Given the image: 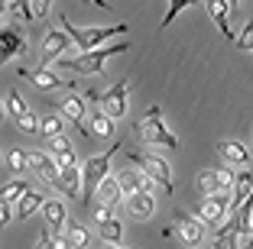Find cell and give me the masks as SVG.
Here are the masks:
<instances>
[{"label": "cell", "mask_w": 253, "mask_h": 249, "mask_svg": "<svg viewBox=\"0 0 253 249\" xmlns=\"http://www.w3.org/2000/svg\"><path fill=\"white\" fill-rule=\"evenodd\" d=\"M62 30L72 36V42L78 45L82 52H94V49H104V42H111L114 36H126V23H114V26H75L65 13H59Z\"/></svg>", "instance_id": "obj_1"}, {"label": "cell", "mask_w": 253, "mask_h": 249, "mask_svg": "<svg viewBox=\"0 0 253 249\" xmlns=\"http://www.w3.org/2000/svg\"><path fill=\"white\" fill-rule=\"evenodd\" d=\"M130 49L126 42H114V45H104V49H94V52H82L75 59H59V71H78V74H104V65L107 59L114 55H124Z\"/></svg>", "instance_id": "obj_2"}, {"label": "cell", "mask_w": 253, "mask_h": 249, "mask_svg": "<svg viewBox=\"0 0 253 249\" xmlns=\"http://www.w3.org/2000/svg\"><path fill=\"white\" fill-rule=\"evenodd\" d=\"M136 136H140V142H146V146H163V149H169V152H175V149H179V136H175V133L163 123L159 107H153L146 117L136 123Z\"/></svg>", "instance_id": "obj_3"}, {"label": "cell", "mask_w": 253, "mask_h": 249, "mask_svg": "<svg viewBox=\"0 0 253 249\" xmlns=\"http://www.w3.org/2000/svg\"><path fill=\"white\" fill-rule=\"evenodd\" d=\"M114 152H117V142H114V149H107V152H101V155H91L88 162H82V172H84V201L94 198V191L101 188V181L111 178V159H114Z\"/></svg>", "instance_id": "obj_4"}, {"label": "cell", "mask_w": 253, "mask_h": 249, "mask_svg": "<svg viewBox=\"0 0 253 249\" xmlns=\"http://www.w3.org/2000/svg\"><path fill=\"white\" fill-rule=\"evenodd\" d=\"M234 211L231 194H208L198 201V220H205V227H224Z\"/></svg>", "instance_id": "obj_5"}, {"label": "cell", "mask_w": 253, "mask_h": 249, "mask_svg": "<svg viewBox=\"0 0 253 249\" xmlns=\"http://www.w3.org/2000/svg\"><path fill=\"white\" fill-rule=\"evenodd\" d=\"M130 162H133L140 172H146L159 188H166V194H172V169H169L166 159H159V155H153V152H130Z\"/></svg>", "instance_id": "obj_6"}, {"label": "cell", "mask_w": 253, "mask_h": 249, "mask_svg": "<svg viewBox=\"0 0 253 249\" xmlns=\"http://www.w3.org/2000/svg\"><path fill=\"white\" fill-rule=\"evenodd\" d=\"M234 181H237V175H231L227 169H205L198 175V191H201V198H208V194H234Z\"/></svg>", "instance_id": "obj_7"}, {"label": "cell", "mask_w": 253, "mask_h": 249, "mask_svg": "<svg viewBox=\"0 0 253 249\" xmlns=\"http://www.w3.org/2000/svg\"><path fill=\"white\" fill-rule=\"evenodd\" d=\"M94 227H97V233H101L104 243L120 246V240H124V223L114 217V207H104V204L94 207Z\"/></svg>", "instance_id": "obj_8"}, {"label": "cell", "mask_w": 253, "mask_h": 249, "mask_svg": "<svg viewBox=\"0 0 253 249\" xmlns=\"http://www.w3.org/2000/svg\"><path fill=\"white\" fill-rule=\"evenodd\" d=\"M126 94H130V81H117L104 94H97V104H101V110H104L107 117L120 120L126 113Z\"/></svg>", "instance_id": "obj_9"}, {"label": "cell", "mask_w": 253, "mask_h": 249, "mask_svg": "<svg viewBox=\"0 0 253 249\" xmlns=\"http://www.w3.org/2000/svg\"><path fill=\"white\" fill-rule=\"evenodd\" d=\"M172 227L179 230V236L185 243H192V246H201L205 243V220H198V217H188L185 211H172Z\"/></svg>", "instance_id": "obj_10"}, {"label": "cell", "mask_w": 253, "mask_h": 249, "mask_svg": "<svg viewBox=\"0 0 253 249\" xmlns=\"http://www.w3.org/2000/svg\"><path fill=\"white\" fill-rule=\"evenodd\" d=\"M55 188H59L68 201H84V172H82V165L62 169V175L55 178Z\"/></svg>", "instance_id": "obj_11"}, {"label": "cell", "mask_w": 253, "mask_h": 249, "mask_svg": "<svg viewBox=\"0 0 253 249\" xmlns=\"http://www.w3.org/2000/svg\"><path fill=\"white\" fill-rule=\"evenodd\" d=\"M65 49H72V36L65 30H49L42 39V65L65 59Z\"/></svg>", "instance_id": "obj_12"}, {"label": "cell", "mask_w": 253, "mask_h": 249, "mask_svg": "<svg viewBox=\"0 0 253 249\" xmlns=\"http://www.w3.org/2000/svg\"><path fill=\"white\" fill-rule=\"evenodd\" d=\"M30 169L36 172L45 184H55V178L62 175L59 162H55V155L49 152V149H36V152H30Z\"/></svg>", "instance_id": "obj_13"}, {"label": "cell", "mask_w": 253, "mask_h": 249, "mask_svg": "<svg viewBox=\"0 0 253 249\" xmlns=\"http://www.w3.org/2000/svg\"><path fill=\"white\" fill-rule=\"evenodd\" d=\"M42 217H45V227L52 236H65V227H68V211L62 204V198H49L42 207Z\"/></svg>", "instance_id": "obj_14"}, {"label": "cell", "mask_w": 253, "mask_h": 249, "mask_svg": "<svg viewBox=\"0 0 253 249\" xmlns=\"http://www.w3.org/2000/svg\"><path fill=\"white\" fill-rule=\"evenodd\" d=\"M124 211L130 213V220H149L156 213V198L153 191H140V194H130L124 201Z\"/></svg>", "instance_id": "obj_15"}, {"label": "cell", "mask_w": 253, "mask_h": 249, "mask_svg": "<svg viewBox=\"0 0 253 249\" xmlns=\"http://www.w3.org/2000/svg\"><path fill=\"white\" fill-rule=\"evenodd\" d=\"M20 78L30 81L33 88H39V91H59V88H62V78H59V74H55L49 65H39L36 71H30V68H20Z\"/></svg>", "instance_id": "obj_16"}, {"label": "cell", "mask_w": 253, "mask_h": 249, "mask_svg": "<svg viewBox=\"0 0 253 249\" xmlns=\"http://www.w3.org/2000/svg\"><path fill=\"white\" fill-rule=\"evenodd\" d=\"M117 181H120V188H124L126 198H130V194H140V191H153V184H156L146 172H136V169H124L117 175Z\"/></svg>", "instance_id": "obj_17"}, {"label": "cell", "mask_w": 253, "mask_h": 249, "mask_svg": "<svg viewBox=\"0 0 253 249\" xmlns=\"http://www.w3.org/2000/svg\"><path fill=\"white\" fill-rule=\"evenodd\" d=\"M45 149L55 155V162H59V169H68V165H78V155H75V146L72 140H68L65 133L62 136H52V140H45Z\"/></svg>", "instance_id": "obj_18"}, {"label": "cell", "mask_w": 253, "mask_h": 249, "mask_svg": "<svg viewBox=\"0 0 253 249\" xmlns=\"http://www.w3.org/2000/svg\"><path fill=\"white\" fill-rule=\"evenodd\" d=\"M205 7H208V13H211V20L217 23V30L224 33V39H237L234 36V30H231V0H205Z\"/></svg>", "instance_id": "obj_19"}, {"label": "cell", "mask_w": 253, "mask_h": 249, "mask_svg": "<svg viewBox=\"0 0 253 249\" xmlns=\"http://www.w3.org/2000/svg\"><path fill=\"white\" fill-rule=\"evenodd\" d=\"M217 152H221L224 162L240 165V169H247V165H250V159H253V152L244 146V142H237V140H221V142H217Z\"/></svg>", "instance_id": "obj_20"}, {"label": "cell", "mask_w": 253, "mask_h": 249, "mask_svg": "<svg viewBox=\"0 0 253 249\" xmlns=\"http://www.w3.org/2000/svg\"><path fill=\"white\" fill-rule=\"evenodd\" d=\"M52 104H59L62 117H65V120H72L75 126H82V133L88 136V126H84V101H82V97L65 94V97H59V101H52Z\"/></svg>", "instance_id": "obj_21"}, {"label": "cell", "mask_w": 253, "mask_h": 249, "mask_svg": "<svg viewBox=\"0 0 253 249\" xmlns=\"http://www.w3.org/2000/svg\"><path fill=\"white\" fill-rule=\"evenodd\" d=\"M94 201H97V204H104V207H117L120 201H126V194H124V188H120L117 178H104L101 188L94 191Z\"/></svg>", "instance_id": "obj_22"}, {"label": "cell", "mask_w": 253, "mask_h": 249, "mask_svg": "<svg viewBox=\"0 0 253 249\" xmlns=\"http://www.w3.org/2000/svg\"><path fill=\"white\" fill-rule=\"evenodd\" d=\"M0 45H3V52H0V59L3 62H10V59H20L23 52H26V42H23V36L16 30H3L0 33Z\"/></svg>", "instance_id": "obj_23"}, {"label": "cell", "mask_w": 253, "mask_h": 249, "mask_svg": "<svg viewBox=\"0 0 253 249\" xmlns=\"http://www.w3.org/2000/svg\"><path fill=\"white\" fill-rule=\"evenodd\" d=\"M234 211H237V207H244L247 201L253 198V172L250 169H240L237 172V181H234Z\"/></svg>", "instance_id": "obj_24"}, {"label": "cell", "mask_w": 253, "mask_h": 249, "mask_svg": "<svg viewBox=\"0 0 253 249\" xmlns=\"http://www.w3.org/2000/svg\"><path fill=\"white\" fill-rule=\"evenodd\" d=\"M114 123H117L114 117H107L104 110H97V113H91V120H88V133L97 136V140H111L114 136Z\"/></svg>", "instance_id": "obj_25"}, {"label": "cell", "mask_w": 253, "mask_h": 249, "mask_svg": "<svg viewBox=\"0 0 253 249\" xmlns=\"http://www.w3.org/2000/svg\"><path fill=\"white\" fill-rule=\"evenodd\" d=\"M65 240L72 243V249H88V243H91V230L84 227V223H78V220H68Z\"/></svg>", "instance_id": "obj_26"}, {"label": "cell", "mask_w": 253, "mask_h": 249, "mask_svg": "<svg viewBox=\"0 0 253 249\" xmlns=\"http://www.w3.org/2000/svg\"><path fill=\"white\" fill-rule=\"evenodd\" d=\"M240 246H244V233H240V230H231L227 223L217 230L214 243H211V249H240Z\"/></svg>", "instance_id": "obj_27"}, {"label": "cell", "mask_w": 253, "mask_h": 249, "mask_svg": "<svg viewBox=\"0 0 253 249\" xmlns=\"http://www.w3.org/2000/svg\"><path fill=\"white\" fill-rule=\"evenodd\" d=\"M45 201H49V198H45V194H39V191H26V198H23L20 207H16V217H20V220L33 217L36 211H42V207H45Z\"/></svg>", "instance_id": "obj_28"}, {"label": "cell", "mask_w": 253, "mask_h": 249, "mask_svg": "<svg viewBox=\"0 0 253 249\" xmlns=\"http://www.w3.org/2000/svg\"><path fill=\"white\" fill-rule=\"evenodd\" d=\"M26 191H30L26 178H13V181L3 184V191H0V201H3V204H20V201L26 198Z\"/></svg>", "instance_id": "obj_29"}, {"label": "cell", "mask_w": 253, "mask_h": 249, "mask_svg": "<svg viewBox=\"0 0 253 249\" xmlns=\"http://www.w3.org/2000/svg\"><path fill=\"white\" fill-rule=\"evenodd\" d=\"M3 162H7V169L13 172V175H23V172L30 169V152H26V149H10V152L3 155Z\"/></svg>", "instance_id": "obj_30"}, {"label": "cell", "mask_w": 253, "mask_h": 249, "mask_svg": "<svg viewBox=\"0 0 253 249\" xmlns=\"http://www.w3.org/2000/svg\"><path fill=\"white\" fill-rule=\"evenodd\" d=\"M3 113L13 117V120H20L23 113H26V104H23L20 91H7V94H3Z\"/></svg>", "instance_id": "obj_31"}, {"label": "cell", "mask_w": 253, "mask_h": 249, "mask_svg": "<svg viewBox=\"0 0 253 249\" xmlns=\"http://www.w3.org/2000/svg\"><path fill=\"white\" fill-rule=\"evenodd\" d=\"M198 0H169V10H166V16H163V30L166 26H172L175 23V16L182 13V10H188V7H195Z\"/></svg>", "instance_id": "obj_32"}, {"label": "cell", "mask_w": 253, "mask_h": 249, "mask_svg": "<svg viewBox=\"0 0 253 249\" xmlns=\"http://www.w3.org/2000/svg\"><path fill=\"white\" fill-rule=\"evenodd\" d=\"M62 120L65 117H59V113H49V117H42V136L45 140H52V136H62Z\"/></svg>", "instance_id": "obj_33"}, {"label": "cell", "mask_w": 253, "mask_h": 249, "mask_svg": "<svg viewBox=\"0 0 253 249\" xmlns=\"http://www.w3.org/2000/svg\"><path fill=\"white\" fill-rule=\"evenodd\" d=\"M16 130L26 133V136H33V133L42 130V120H36V113H30V110H26V113H23V117L16 120Z\"/></svg>", "instance_id": "obj_34"}, {"label": "cell", "mask_w": 253, "mask_h": 249, "mask_svg": "<svg viewBox=\"0 0 253 249\" xmlns=\"http://www.w3.org/2000/svg\"><path fill=\"white\" fill-rule=\"evenodd\" d=\"M234 45H237L240 52H253V20H247V23H244V30L237 33Z\"/></svg>", "instance_id": "obj_35"}, {"label": "cell", "mask_w": 253, "mask_h": 249, "mask_svg": "<svg viewBox=\"0 0 253 249\" xmlns=\"http://www.w3.org/2000/svg\"><path fill=\"white\" fill-rule=\"evenodd\" d=\"M36 249H62V240H59V236H52V233H42V236H39V243H36Z\"/></svg>", "instance_id": "obj_36"}, {"label": "cell", "mask_w": 253, "mask_h": 249, "mask_svg": "<svg viewBox=\"0 0 253 249\" xmlns=\"http://www.w3.org/2000/svg\"><path fill=\"white\" fill-rule=\"evenodd\" d=\"M49 7H52V0H33V13H36V20L49 16Z\"/></svg>", "instance_id": "obj_37"}, {"label": "cell", "mask_w": 253, "mask_h": 249, "mask_svg": "<svg viewBox=\"0 0 253 249\" xmlns=\"http://www.w3.org/2000/svg\"><path fill=\"white\" fill-rule=\"evenodd\" d=\"M10 217H13V213H10V204H3V201H0V223H3V227H10Z\"/></svg>", "instance_id": "obj_38"}, {"label": "cell", "mask_w": 253, "mask_h": 249, "mask_svg": "<svg viewBox=\"0 0 253 249\" xmlns=\"http://www.w3.org/2000/svg\"><path fill=\"white\" fill-rule=\"evenodd\" d=\"M82 3H94V7H101V10H111V3H107V0H82Z\"/></svg>", "instance_id": "obj_39"}, {"label": "cell", "mask_w": 253, "mask_h": 249, "mask_svg": "<svg viewBox=\"0 0 253 249\" xmlns=\"http://www.w3.org/2000/svg\"><path fill=\"white\" fill-rule=\"evenodd\" d=\"M13 3H16V0H0V7H3V13H7V10H13Z\"/></svg>", "instance_id": "obj_40"}, {"label": "cell", "mask_w": 253, "mask_h": 249, "mask_svg": "<svg viewBox=\"0 0 253 249\" xmlns=\"http://www.w3.org/2000/svg\"><path fill=\"white\" fill-rule=\"evenodd\" d=\"M247 249H253V230H250V236H247Z\"/></svg>", "instance_id": "obj_41"}, {"label": "cell", "mask_w": 253, "mask_h": 249, "mask_svg": "<svg viewBox=\"0 0 253 249\" xmlns=\"http://www.w3.org/2000/svg\"><path fill=\"white\" fill-rule=\"evenodd\" d=\"M104 249H124V246H114V243H104Z\"/></svg>", "instance_id": "obj_42"}, {"label": "cell", "mask_w": 253, "mask_h": 249, "mask_svg": "<svg viewBox=\"0 0 253 249\" xmlns=\"http://www.w3.org/2000/svg\"><path fill=\"white\" fill-rule=\"evenodd\" d=\"M237 3H240V0H231V7H237Z\"/></svg>", "instance_id": "obj_43"}]
</instances>
